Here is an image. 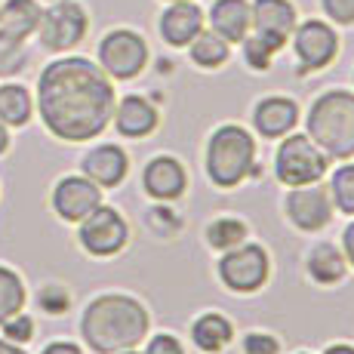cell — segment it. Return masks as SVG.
I'll return each instance as SVG.
<instances>
[{
    "mask_svg": "<svg viewBox=\"0 0 354 354\" xmlns=\"http://www.w3.org/2000/svg\"><path fill=\"white\" fill-rule=\"evenodd\" d=\"M241 50H243V62L253 68V71H268L271 62H274V56H277L274 46H268L262 37H256L253 31L241 40Z\"/></svg>",
    "mask_w": 354,
    "mask_h": 354,
    "instance_id": "f1b7e54d",
    "label": "cell"
},
{
    "mask_svg": "<svg viewBox=\"0 0 354 354\" xmlns=\"http://www.w3.org/2000/svg\"><path fill=\"white\" fill-rule=\"evenodd\" d=\"M324 354H354V345L348 342H333V345H326Z\"/></svg>",
    "mask_w": 354,
    "mask_h": 354,
    "instance_id": "8d00e7d4",
    "label": "cell"
},
{
    "mask_svg": "<svg viewBox=\"0 0 354 354\" xmlns=\"http://www.w3.org/2000/svg\"><path fill=\"white\" fill-rule=\"evenodd\" d=\"M299 124V105L290 96H265L253 105V129L262 139H283Z\"/></svg>",
    "mask_w": 354,
    "mask_h": 354,
    "instance_id": "e0dca14e",
    "label": "cell"
},
{
    "mask_svg": "<svg viewBox=\"0 0 354 354\" xmlns=\"http://www.w3.org/2000/svg\"><path fill=\"white\" fill-rule=\"evenodd\" d=\"M25 299H28V292H25L22 277L12 268L0 265V324H3L6 317L19 315V311L25 308Z\"/></svg>",
    "mask_w": 354,
    "mask_h": 354,
    "instance_id": "484cf974",
    "label": "cell"
},
{
    "mask_svg": "<svg viewBox=\"0 0 354 354\" xmlns=\"http://www.w3.org/2000/svg\"><path fill=\"white\" fill-rule=\"evenodd\" d=\"M216 274H219V281L225 283V290L247 296V292H256L268 283L271 256L262 243L243 241V243H237V247H231L222 253L219 265H216Z\"/></svg>",
    "mask_w": 354,
    "mask_h": 354,
    "instance_id": "8992f818",
    "label": "cell"
},
{
    "mask_svg": "<svg viewBox=\"0 0 354 354\" xmlns=\"http://www.w3.org/2000/svg\"><path fill=\"white\" fill-rule=\"evenodd\" d=\"M151 330V315L136 296L102 292L84 308L80 336L96 354H118L145 342Z\"/></svg>",
    "mask_w": 354,
    "mask_h": 354,
    "instance_id": "7a4b0ae2",
    "label": "cell"
},
{
    "mask_svg": "<svg viewBox=\"0 0 354 354\" xmlns=\"http://www.w3.org/2000/svg\"><path fill=\"white\" fill-rule=\"evenodd\" d=\"M34 114V99L28 86L22 84H3L0 86V124L6 127H25Z\"/></svg>",
    "mask_w": 354,
    "mask_h": 354,
    "instance_id": "cb8c5ba5",
    "label": "cell"
},
{
    "mask_svg": "<svg viewBox=\"0 0 354 354\" xmlns=\"http://www.w3.org/2000/svg\"><path fill=\"white\" fill-rule=\"evenodd\" d=\"M118 354H139V351H136V348H127V351H118Z\"/></svg>",
    "mask_w": 354,
    "mask_h": 354,
    "instance_id": "ab89813d",
    "label": "cell"
},
{
    "mask_svg": "<svg viewBox=\"0 0 354 354\" xmlns=\"http://www.w3.org/2000/svg\"><path fill=\"white\" fill-rule=\"evenodd\" d=\"M40 354H84V351H80V345H74V342H50Z\"/></svg>",
    "mask_w": 354,
    "mask_h": 354,
    "instance_id": "d590c367",
    "label": "cell"
},
{
    "mask_svg": "<svg viewBox=\"0 0 354 354\" xmlns=\"http://www.w3.org/2000/svg\"><path fill=\"white\" fill-rule=\"evenodd\" d=\"M207 22L228 44H241L253 31V6H250V0H213Z\"/></svg>",
    "mask_w": 354,
    "mask_h": 354,
    "instance_id": "d6986e66",
    "label": "cell"
},
{
    "mask_svg": "<svg viewBox=\"0 0 354 354\" xmlns=\"http://www.w3.org/2000/svg\"><path fill=\"white\" fill-rule=\"evenodd\" d=\"M114 129L124 139H148L154 129L160 127V111L148 96H136L129 93L114 105Z\"/></svg>",
    "mask_w": 354,
    "mask_h": 354,
    "instance_id": "2e32d148",
    "label": "cell"
},
{
    "mask_svg": "<svg viewBox=\"0 0 354 354\" xmlns=\"http://www.w3.org/2000/svg\"><path fill=\"white\" fill-rule=\"evenodd\" d=\"M330 197L333 207L345 216H354V163H345L333 173L330 179Z\"/></svg>",
    "mask_w": 354,
    "mask_h": 354,
    "instance_id": "4316f807",
    "label": "cell"
},
{
    "mask_svg": "<svg viewBox=\"0 0 354 354\" xmlns=\"http://www.w3.org/2000/svg\"><path fill=\"white\" fill-rule=\"evenodd\" d=\"M80 169L90 182L105 192V188H118L129 173V158L120 145H96L93 151H86V158L80 160Z\"/></svg>",
    "mask_w": 354,
    "mask_h": 354,
    "instance_id": "ac0fdd59",
    "label": "cell"
},
{
    "mask_svg": "<svg viewBox=\"0 0 354 354\" xmlns=\"http://www.w3.org/2000/svg\"><path fill=\"white\" fill-rule=\"evenodd\" d=\"M247 237H250L247 222L237 219V216H219V219H213L207 225V247L219 250V253H225V250L243 243Z\"/></svg>",
    "mask_w": 354,
    "mask_h": 354,
    "instance_id": "d4e9b609",
    "label": "cell"
},
{
    "mask_svg": "<svg viewBox=\"0 0 354 354\" xmlns=\"http://www.w3.org/2000/svg\"><path fill=\"white\" fill-rule=\"evenodd\" d=\"M330 158L302 133H287V139L277 145L274 154V176L281 185L299 188V185H315L324 179Z\"/></svg>",
    "mask_w": 354,
    "mask_h": 354,
    "instance_id": "5b68a950",
    "label": "cell"
},
{
    "mask_svg": "<svg viewBox=\"0 0 354 354\" xmlns=\"http://www.w3.org/2000/svg\"><path fill=\"white\" fill-rule=\"evenodd\" d=\"M142 188H145L148 197L160 203H169V201H179L188 188V173L182 167L179 158L173 154H158L145 163L142 169Z\"/></svg>",
    "mask_w": 354,
    "mask_h": 354,
    "instance_id": "9a60e30c",
    "label": "cell"
},
{
    "mask_svg": "<svg viewBox=\"0 0 354 354\" xmlns=\"http://www.w3.org/2000/svg\"><path fill=\"white\" fill-rule=\"evenodd\" d=\"M167 3H173V0H167Z\"/></svg>",
    "mask_w": 354,
    "mask_h": 354,
    "instance_id": "7bdbcfd3",
    "label": "cell"
},
{
    "mask_svg": "<svg viewBox=\"0 0 354 354\" xmlns=\"http://www.w3.org/2000/svg\"><path fill=\"white\" fill-rule=\"evenodd\" d=\"M40 3L37 0H6L0 3V31L16 40H28L37 34L40 25Z\"/></svg>",
    "mask_w": 354,
    "mask_h": 354,
    "instance_id": "44dd1931",
    "label": "cell"
},
{
    "mask_svg": "<svg viewBox=\"0 0 354 354\" xmlns=\"http://www.w3.org/2000/svg\"><path fill=\"white\" fill-rule=\"evenodd\" d=\"M203 167L216 188L231 192L250 176L262 173L256 163V139L247 127L241 124H222L209 133L207 139V154H203Z\"/></svg>",
    "mask_w": 354,
    "mask_h": 354,
    "instance_id": "3957f363",
    "label": "cell"
},
{
    "mask_svg": "<svg viewBox=\"0 0 354 354\" xmlns=\"http://www.w3.org/2000/svg\"><path fill=\"white\" fill-rule=\"evenodd\" d=\"M37 114L62 142H90L114 118V80L84 56H62L37 77Z\"/></svg>",
    "mask_w": 354,
    "mask_h": 354,
    "instance_id": "6da1fadb",
    "label": "cell"
},
{
    "mask_svg": "<svg viewBox=\"0 0 354 354\" xmlns=\"http://www.w3.org/2000/svg\"><path fill=\"white\" fill-rule=\"evenodd\" d=\"M342 256H345V262L354 268V222L342 231Z\"/></svg>",
    "mask_w": 354,
    "mask_h": 354,
    "instance_id": "e575fe53",
    "label": "cell"
},
{
    "mask_svg": "<svg viewBox=\"0 0 354 354\" xmlns=\"http://www.w3.org/2000/svg\"><path fill=\"white\" fill-rule=\"evenodd\" d=\"M10 148V133H6V124H0V154H6Z\"/></svg>",
    "mask_w": 354,
    "mask_h": 354,
    "instance_id": "f35d334b",
    "label": "cell"
},
{
    "mask_svg": "<svg viewBox=\"0 0 354 354\" xmlns=\"http://www.w3.org/2000/svg\"><path fill=\"white\" fill-rule=\"evenodd\" d=\"M234 339V326L225 315L219 311H207V315L194 317L192 324V342L197 351L203 354H222Z\"/></svg>",
    "mask_w": 354,
    "mask_h": 354,
    "instance_id": "ffe728a7",
    "label": "cell"
},
{
    "mask_svg": "<svg viewBox=\"0 0 354 354\" xmlns=\"http://www.w3.org/2000/svg\"><path fill=\"white\" fill-rule=\"evenodd\" d=\"M241 351L243 354H281V342H277V336H271V333L250 330V333H243V339H241Z\"/></svg>",
    "mask_w": 354,
    "mask_h": 354,
    "instance_id": "f546056e",
    "label": "cell"
},
{
    "mask_svg": "<svg viewBox=\"0 0 354 354\" xmlns=\"http://www.w3.org/2000/svg\"><path fill=\"white\" fill-rule=\"evenodd\" d=\"M28 62V53H25V40H16L10 34L0 31V77H12L19 74Z\"/></svg>",
    "mask_w": 354,
    "mask_h": 354,
    "instance_id": "83f0119b",
    "label": "cell"
},
{
    "mask_svg": "<svg viewBox=\"0 0 354 354\" xmlns=\"http://www.w3.org/2000/svg\"><path fill=\"white\" fill-rule=\"evenodd\" d=\"M0 354H25V351H22V345L10 342V339H0Z\"/></svg>",
    "mask_w": 354,
    "mask_h": 354,
    "instance_id": "74e56055",
    "label": "cell"
},
{
    "mask_svg": "<svg viewBox=\"0 0 354 354\" xmlns=\"http://www.w3.org/2000/svg\"><path fill=\"white\" fill-rule=\"evenodd\" d=\"M0 326H3V336L10 339V342H16V345H25V342H31L34 339V321L28 315H22V311L12 315V317H6Z\"/></svg>",
    "mask_w": 354,
    "mask_h": 354,
    "instance_id": "4dcf8cb0",
    "label": "cell"
},
{
    "mask_svg": "<svg viewBox=\"0 0 354 354\" xmlns=\"http://www.w3.org/2000/svg\"><path fill=\"white\" fill-rule=\"evenodd\" d=\"M46 3H56V0H46Z\"/></svg>",
    "mask_w": 354,
    "mask_h": 354,
    "instance_id": "b9f144b4",
    "label": "cell"
},
{
    "mask_svg": "<svg viewBox=\"0 0 354 354\" xmlns=\"http://www.w3.org/2000/svg\"><path fill=\"white\" fill-rule=\"evenodd\" d=\"M308 139L330 160L354 158V93L351 90H326L311 102L305 114Z\"/></svg>",
    "mask_w": 354,
    "mask_h": 354,
    "instance_id": "277c9868",
    "label": "cell"
},
{
    "mask_svg": "<svg viewBox=\"0 0 354 354\" xmlns=\"http://www.w3.org/2000/svg\"><path fill=\"white\" fill-rule=\"evenodd\" d=\"M185 50H188V56H192V62L197 68H203V71H219L231 59V44L225 37H219L213 28H203Z\"/></svg>",
    "mask_w": 354,
    "mask_h": 354,
    "instance_id": "7402d4cb",
    "label": "cell"
},
{
    "mask_svg": "<svg viewBox=\"0 0 354 354\" xmlns=\"http://www.w3.org/2000/svg\"><path fill=\"white\" fill-rule=\"evenodd\" d=\"M203 25H207V12L194 0H173L169 6H163V12L158 16L160 40L167 46H173V50H185L203 31Z\"/></svg>",
    "mask_w": 354,
    "mask_h": 354,
    "instance_id": "5bb4252c",
    "label": "cell"
},
{
    "mask_svg": "<svg viewBox=\"0 0 354 354\" xmlns=\"http://www.w3.org/2000/svg\"><path fill=\"white\" fill-rule=\"evenodd\" d=\"M99 68L111 80H133L148 68V40L133 28H111L99 40Z\"/></svg>",
    "mask_w": 354,
    "mask_h": 354,
    "instance_id": "52a82bcc",
    "label": "cell"
},
{
    "mask_svg": "<svg viewBox=\"0 0 354 354\" xmlns=\"http://www.w3.org/2000/svg\"><path fill=\"white\" fill-rule=\"evenodd\" d=\"M283 209H287V219L299 231H305V234H317V231H324L333 222V213H336L330 188L317 185V182L315 185L292 188V192L287 194V201H283Z\"/></svg>",
    "mask_w": 354,
    "mask_h": 354,
    "instance_id": "8fae6325",
    "label": "cell"
},
{
    "mask_svg": "<svg viewBox=\"0 0 354 354\" xmlns=\"http://www.w3.org/2000/svg\"><path fill=\"white\" fill-rule=\"evenodd\" d=\"M292 53H296L299 74H311V71H324L336 62L339 56V31L333 22L326 19H305L296 25L292 31Z\"/></svg>",
    "mask_w": 354,
    "mask_h": 354,
    "instance_id": "9c48e42d",
    "label": "cell"
},
{
    "mask_svg": "<svg viewBox=\"0 0 354 354\" xmlns=\"http://www.w3.org/2000/svg\"><path fill=\"white\" fill-rule=\"evenodd\" d=\"M321 6L333 25H354V0H321Z\"/></svg>",
    "mask_w": 354,
    "mask_h": 354,
    "instance_id": "d6a6232c",
    "label": "cell"
},
{
    "mask_svg": "<svg viewBox=\"0 0 354 354\" xmlns=\"http://www.w3.org/2000/svg\"><path fill=\"white\" fill-rule=\"evenodd\" d=\"M77 225H80V231H77L80 247L96 259L124 253V247L129 243V225L124 216H120V209H114V207H102L99 203Z\"/></svg>",
    "mask_w": 354,
    "mask_h": 354,
    "instance_id": "30bf717a",
    "label": "cell"
},
{
    "mask_svg": "<svg viewBox=\"0 0 354 354\" xmlns=\"http://www.w3.org/2000/svg\"><path fill=\"white\" fill-rule=\"evenodd\" d=\"M142 354H185V345H182L179 336H173V333H158V336L148 339Z\"/></svg>",
    "mask_w": 354,
    "mask_h": 354,
    "instance_id": "836d02e7",
    "label": "cell"
},
{
    "mask_svg": "<svg viewBox=\"0 0 354 354\" xmlns=\"http://www.w3.org/2000/svg\"><path fill=\"white\" fill-rule=\"evenodd\" d=\"M37 302H40V308L50 311V315H62V311H68V302H71V299H68V292H65L62 287L50 283V287L40 290Z\"/></svg>",
    "mask_w": 354,
    "mask_h": 354,
    "instance_id": "1f68e13d",
    "label": "cell"
},
{
    "mask_svg": "<svg viewBox=\"0 0 354 354\" xmlns=\"http://www.w3.org/2000/svg\"><path fill=\"white\" fill-rule=\"evenodd\" d=\"M90 31V16L77 0H56L40 12L37 40L50 53H68Z\"/></svg>",
    "mask_w": 354,
    "mask_h": 354,
    "instance_id": "ba28073f",
    "label": "cell"
},
{
    "mask_svg": "<svg viewBox=\"0 0 354 354\" xmlns=\"http://www.w3.org/2000/svg\"><path fill=\"white\" fill-rule=\"evenodd\" d=\"M345 268H348V262H345L342 250H336L333 243H317L308 253V277L321 287L339 283L345 277Z\"/></svg>",
    "mask_w": 354,
    "mask_h": 354,
    "instance_id": "603a6c76",
    "label": "cell"
},
{
    "mask_svg": "<svg viewBox=\"0 0 354 354\" xmlns=\"http://www.w3.org/2000/svg\"><path fill=\"white\" fill-rule=\"evenodd\" d=\"M296 354H311V351H296Z\"/></svg>",
    "mask_w": 354,
    "mask_h": 354,
    "instance_id": "60d3db41",
    "label": "cell"
},
{
    "mask_svg": "<svg viewBox=\"0 0 354 354\" xmlns=\"http://www.w3.org/2000/svg\"><path fill=\"white\" fill-rule=\"evenodd\" d=\"M250 6H253V34L281 53L299 25L296 3L292 0H253Z\"/></svg>",
    "mask_w": 354,
    "mask_h": 354,
    "instance_id": "7c38bea8",
    "label": "cell"
},
{
    "mask_svg": "<svg viewBox=\"0 0 354 354\" xmlns=\"http://www.w3.org/2000/svg\"><path fill=\"white\" fill-rule=\"evenodd\" d=\"M102 203V188L86 176H62L53 188V209L62 222H84Z\"/></svg>",
    "mask_w": 354,
    "mask_h": 354,
    "instance_id": "4fadbf2b",
    "label": "cell"
}]
</instances>
